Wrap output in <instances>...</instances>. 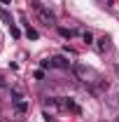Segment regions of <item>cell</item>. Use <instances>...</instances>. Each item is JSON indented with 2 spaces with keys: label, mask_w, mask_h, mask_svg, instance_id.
I'll return each instance as SVG.
<instances>
[{
  "label": "cell",
  "mask_w": 119,
  "mask_h": 122,
  "mask_svg": "<svg viewBox=\"0 0 119 122\" xmlns=\"http://www.w3.org/2000/svg\"><path fill=\"white\" fill-rule=\"evenodd\" d=\"M33 10H35V12H37V16H40V19H42V24H45V26H54V24H56V16L51 14V12H49V10H45V7H42V5H40V2H37V0H35V2H33Z\"/></svg>",
  "instance_id": "1"
},
{
  "label": "cell",
  "mask_w": 119,
  "mask_h": 122,
  "mask_svg": "<svg viewBox=\"0 0 119 122\" xmlns=\"http://www.w3.org/2000/svg\"><path fill=\"white\" fill-rule=\"evenodd\" d=\"M56 106H59V108H63V110H73V113H82V110H79V106L75 103L73 99H56Z\"/></svg>",
  "instance_id": "2"
},
{
  "label": "cell",
  "mask_w": 119,
  "mask_h": 122,
  "mask_svg": "<svg viewBox=\"0 0 119 122\" xmlns=\"http://www.w3.org/2000/svg\"><path fill=\"white\" fill-rule=\"evenodd\" d=\"M49 66H51V68H63V71H68V68H70V61L59 54V56H51V59H49Z\"/></svg>",
  "instance_id": "3"
},
{
  "label": "cell",
  "mask_w": 119,
  "mask_h": 122,
  "mask_svg": "<svg viewBox=\"0 0 119 122\" xmlns=\"http://www.w3.org/2000/svg\"><path fill=\"white\" fill-rule=\"evenodd\" d=\"M26 110H28V101L21 99V101H16V103H14V113H16V115H23Z\"/></svg>",
  "instance_id": "4"
},
{
  "label": "cell",
  "mask_w": 119,
  "mask_h": 122,
  "mask_svg": "<svg viewBox=\"0 0 119 122\" xmlns=\"http://www.w3.org/2000/svg\"><path fill=\"white\" fill-rule=\"evenodd\" d=\"M9 94H12V103H16V101H21V99H23V92L19 89V87H12Z\"/></svg>",
  "instance_id": "5"
},
{
  "label": "cell",
  "mask_w": 119,
  "mask_h": 122,
  "mask_svg": "<svg viewBox=\"0 0 119 122\" xmlns=\"http://www.w3.org/2000/svg\"><path fill=\"white\" fill-rule=\"evenodd\" d=\"M110 47V35H103V38H98V49L101 52H105Z\"/></svg>",
  "instance_id": "6"
},
{
  "label": "cell",
  "mask_w": 119,
  "mask_h": 122,
  "mask_svg": "<svg viewBox=\"0 0 119 122\" xmlns=\"http://www.w3.org/2000/svg\"><path fill=\"white\" fill-rule=\"evenodd\" d=\"M0 19H2L5 24H9V26H12V16H9V12H7L5 7H0Z\"/></svg>",
  "instance_id": "7"
},
{
  "label": "cell",
  "mask_w": 119,
  "mask_h": 122,
  "mask_svg": "<svg viewBox=\"0 0 119 122\" xmlns=\"http://www.w3.org/2000/svg\"><path fill=\"white\" fill-rule=\"evenodd\" d=\"M73 71H75V73H77L79 77H87V73H89V71H87L84 66H79V63H77V66H73Z\"/></svg>",
  "instance_id": "8"
},
{
  "label": "cell",
  "mask_w": 119,
  "mask_h": 122,
  "mask_svg": "<svg viewBox=\"0 0 119 122\" xmlns=\"http://www.w3.org/2000/svg\"><path fill=\"white\" fill-rule=\"evenodd\" d=\"M26 35H28L30 40H37V30L30 28V24H26Z\"/></svg>",
  "instance_id": "9"
},
{
  "label": "cell",
  "mask_w": 119,
  "mask_h": 122,
  "mask_svg": "<svg viewBox=\"0 0 119 122\" xmlns=\"http://www.w3.org/2000/svg\"><path fill=\"white\" fill-rule=\"evenodd\" d=\"M82 38H84V42H87V45H91V42H93V35H91L89 30H84V33H82Z\"/></svg>",
  "instance_id": "10"
},
{
  "label": "cell",
  "mask_w": 119,
  "mask_h": 122,
  "mask_svg": "<svg viewBox=\"0 0 119 122\" xmlns=\"http://www.w3.org/2000/svg\"><path fill=\"white\" fill-rule=\"evenodd\" d=\"M59 33L63 38H73V30H68V28H59Z\"/></svg>",
  "instance_id": "11"
},
{
  "label": "cell",
  "mask_w": 119,
  "mask_h": 122,
  "mask_svg": "<svg viewBox=\"0 0 119 122\" xmlns=\"http://www.w3.org/2000/svg\"><path fill=\"white\" fill-rule=\"evenodd\" d=\"M9 30H12V38H19V35H21V30L16 28L14 24H12V26H9Z\"/></svg>",
  "instance_id": "12"
},
{
  "label": "cell",
  "mask_w": 119,
  "mask_h": 122,
  "mask_svg": "<svg viewBox=\"0 0 119 122\" xmlns=\"http://www.w3.org/2000/svg\"><path fill=\"white\" fill-rule=\"evenodd\" d=\"M0 89H7V80H5L2 75H0Z\"/></svg>",
  "instance_id": "13"
},
{
  "label": "cell",
  "mask_w": 119,
  "mask_h": 122,
  "mask_svg": "<svg viewBox=\"0 0 119 122\" xmlns=\"http://www.w3.org/2000/svg\"><path fill=\"white\" fill-rule=\"evenodd\" d=\"M2 2H9V0H2Z\"/></svg>",
  "instance_id": "14"
},
{
  "label": "cell",
  "mask_w": 119,
  "mask_h": 122,
  "mask_svg": "<svg viewBox=\"0 0 119 122\" xmlns=\"http://www.w3.org/2000/svg\"><path fill=\"white\" fill-rule=\"evenodd\" d=\"M117 122H119V117H117Z\"/></svg>",
  "instance_id": "15"
}]
</instances>
